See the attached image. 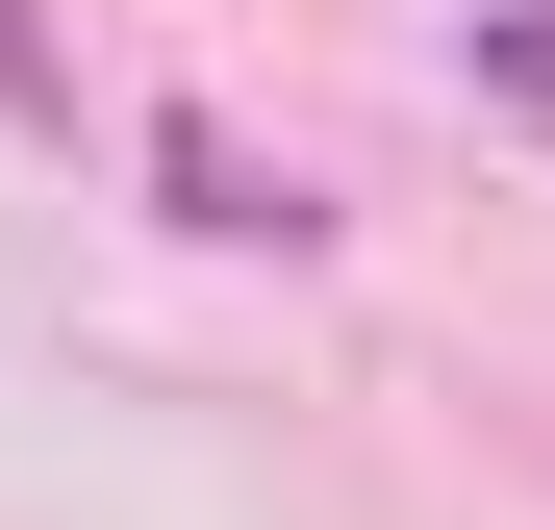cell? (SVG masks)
<instances>
[{
  "label": "cell",
  "mask_w": 555,
  "mask_h": 530,
  "mask_svg": "<svg viewBox=\"0 0 555 530\" xmlns=\"http://www.w3.org/2000/svg\"><path fill=\"white\" fill-rule=\"evenodd\" d=\"M0 76H26V0H0Z\"/></svg>",
  "instance_id": "6da1fadb"
}]
</instances>
